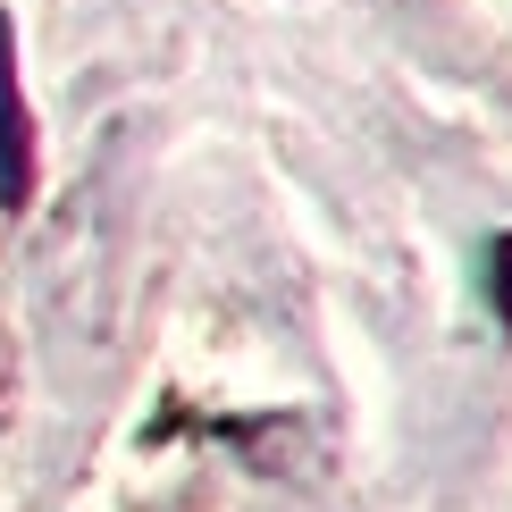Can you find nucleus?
Segmentation results:
<instances>
[{
	"instance_id": "2",
	"label": "nucleus",
	"mask_w": 512,
	"mask_h": 512,
	"mask_svg": "<svg viewBox=\"0 0 512 512\" xmlns=\"http://www.w3.org/2000/svg\"><path fill=\"white\" fill-rule=\"evenodd\" d=\"M487 252H496V261H487V286H496V311L512 319V236H496Z\"/></svg>"
},
{
	"instance_id": "1",
	"label": "nucleus",
	"mask_w": 512,
	"mask_h": 512,
	"mask_svg": "<svg viewBox=\"0 0 512 512\" xmlns=\"http://www.w3.org/2000/svg\"><path fill=\"white\" fill-rule=\"evenodd\" d=\"M34 185V135H26V101H17V42L0 26V210H17Z\"/></svg>"
}]
</instances>
